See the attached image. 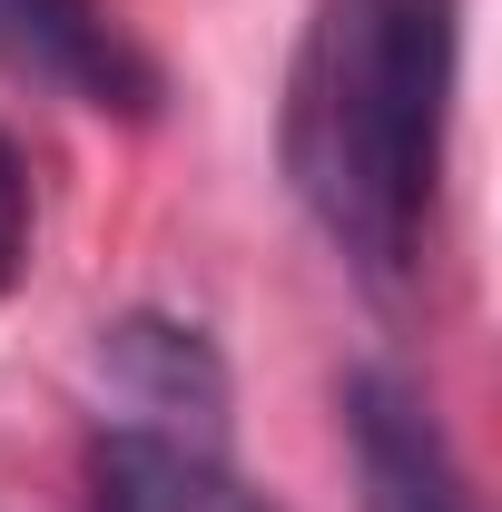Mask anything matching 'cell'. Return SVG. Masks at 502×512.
<instances>
[{
    "label": "cell",
    "mask_w": 502,
    "mask_h": 512,
    "mask_svg": "<svg viewBox=\"0 0 502 512\" xmlns=\"http://www.w3.org/2000/svg\"><path fill=\"white\" fill-rule=\"evenodd\" d=\"M89 483H99V512H266L227 473V444L158 434V424H99Z\"/></svg>",
    "instance_id": "5b68a950"
},
{
    "label": "cell",
    "mask_w": 502,
    "mask_h": 512,
    "mask_svg": "<svg viewBox=\"0 0 502 512\" xmlns=\"http://www.w3.org/2000/svg\"><path fill=\"white\" fill-rule=\"evenodd\" d=\"M345 444H355L365 512H473L443 424L394 375H355V384H345Z\"/></svg>",
    "instance_id": "277c9868"
},
{
    "label": "cell",
    "mask_w": 502,
    "mask_h": 512,
    "mask_svg": "<svg viewBox=\"0 0 502 512\" xmlns=\"http://www.w3.org/2000/svg\"><path fill=\"white\" fill-rule=\"evenodd\" d=\"M453 119V0H315L286 69V188L325 247L404 276L443 188Z\"/></svg>",
    "instance_id": "6da1fadb"
},
{
    "label": "cell",
    "mask_w": 502,
    "mask_h": 512,
    "mask_svg": "<svg viewBox=\"0 0 502 512\" xmlns=\"http://www.w3.org/2000/svg\"><path fill=\"white\" fill-rule=\"evenodd\" d=\"M0 69L60 89L99 119L158 109V60L109 20V0H0Z\"/></svg>",
    "instance_id": "7a4b0ae2"
},
{
    "label": "cell",
    "mask_w": 502,
    "mask_h": 512,
    "mask_svg": "<svg viewBox=\"0 0 502 512\" xmlns=\"http://www.w3.org/2000/svg\"><path fill=\"white\" fill-rule=\"evenodd\" d=\"M20 266H30V168H20V148L0 138V296L20 286Z\"/></svg>",
    "instance_id": "8992f818"
},
{
    "label": "cell",
    "mask_w": 502,
    "mask_h": 512,
    "mask_svg": "<svg viewBox=\"0 0 502 512\" xmlns=\"http://www.w3.org/2000/svg\"><path fill=\"white\" fill-rule=\"evenodd\" d=\"M99 384H109V424H158V434L227 444V365L207 355L197 325L119 316L99 335Z\"/></svg>",
    "instance_id": "3957f363"
}]
</instances>
